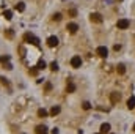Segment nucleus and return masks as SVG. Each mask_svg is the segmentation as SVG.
Instances as JSON below:
<instances>
[{
    "label": "nucleus",
    "instance_id": "obj_30",
    "mask_svg": "<svg viewBox=\"0 0 135 134\" xmlns=\"http://www.w3.org/2000/svg\"><path fill=\"white\" fill-rule=\"evenodd\" d=\"M133 132H135V123H133Z\"/></svg>",
    "mask_w": 135,
    "mask_h": 134
},
{
    "label": "nucleus",
    "instance_id": "obj_5",
    "mask_svg": "<svg viewBox=\"0 0 135 134\" xmlns=\"http://www.w3.org/2000/svg\"><path fill=\"white\" fill-rule=\"evenodd\" d=\"M90 19H91V22H96V24H101V22L104 21L101 13H91L90 14Z\"/></svg>",
    "mask_w": 135,
    "mask_h": 134
},
{
    "label": "nucleus",
    "instance_id": "obj_4",
    "mask_svg": "<svg viewBox=\"0 0 135 134\" xmlns=\"http://www.w3.org/2000/svg\"><path fill=\"white\" fill-rule=\"evenodd\" d=\"M71 66H72V68H80V66H82V59H80V55H74L72 59H71Z\"/></svg>",
    "mask_w": 135,
    "mask_h": 134
},
{
    "label": "nucleus",
    "instance_id": "obj_24",
    "mask_svg": "<svg viewBox=\"0 0 135 134\" xmlns=\"http://www.w3.org/2000/svg\"><path fill=\"white\" fill-rule=\"evenodd\" d=\"M90 107H91V104L88 103V101H85V103H83V109H85V110H88Z\"/></svg>",
    "mask_w": 135,
    "mask_h": 134
},
{
    "label": "nucleus",
    "instance_id": "obj_3",
    "mask_svg": "<svg viewBox=\"0 0 135 134\" xmlns=\"http://www.w3.org/2000/svg\"><path fill=\"white\" fill-rule=\"evenodd\" d=\"M96 54H97L99 57H102V59H105V57L108 55V49L105 48V46H99V48L96 49Z\"/></svg>",
    "mask_w": 135,
    "mask_h": 134
},
{
    "label": "nucleus",
    "instance_id": "obj_6",
    "mask_svg": "<svg viewBox=\"0 0 135 134\" xmlns=\"http://www.w3.org/2000/svg\"><path fill=\"white\" fill-rule=\"evenodd\" d=\"M66 30H68L69 33H77V30H79V25L75 24V22H69V24L66 25Z\"/></svg>",
    "mask_w": 135,
    "mask_h": 134
},
{
    "label": "nucleus",
    "instance_id": "obj_22",
    "mask_svg": "<svg viewBox=\"0 0 135 134\" xmlns=\"http://www.w3.org/2000/svg\"><path fill=\"white\" fill-rule=\"evenodd\" d=\"M38 71H39L38 68H32V69H30V74H32V76H36V74H38Z\"/></svg>",
    "mask_w": 135,
    "mask_h": 134
},
{
    "label": "nucleus",
    "instance_id": "obj_17",
    "mask_svg": "<svg viewBox=\"0 0 135 134\" xmlns=\"http://www.w3.org/2000/svg\"><path fill=\"white\" fill-rule=\"evenodd\" d=\"M5 35H7V38H13V36H14L13 28H7V30H5Z\"/></svg>",
    "mask_w": 135,
    "mask_h": 134
},
{
    "label": "nucleus",
    "instance_id": "obj_28",
    "mask_svg": "<svg viewBox=\"0 0 135 134\" xmlns=\"http://www.w3.org/2000/svg\"><path fill=\"white\" fill-rule=\"evenodd\" d=\"M113 49H115V51H119V49H121V44H115Z\"/></svg>",
    "mask_w": 135,
    "mask_h": 134
},
{
    "label": "nucleus",
    "instance_id": "obj_32",
    "mask_svg": "<svg viewBox=\"0 0 135 134\" xmlns=\"http://www.w3.org/2000/svg\"><path fill=\"white\" fill-rule=\"evenodd\" d=\"M119 2H121V0H119Z\"/></svg>",
    "mask_w": 135,
    "mask_h": 134
},
{
    "label": "nucleus",
    "instance_id": "obj_19",
    "mask_svg": "<svg viewBox=\"0 0 135 134\" xmlns=\"http://www.w3.org/2000/svg\"><path fill=\"white\" fill-rule=\"evenodd\" d=\"M38 115H39V117H47V110H46V109H39L38 110Z\"/></svg>",
    "mask_w": 135,
    "mask_h": 134
},
{
    "label": "nucleus",
    "instance_id": "obj_8",
    "mask_svg": "<svg viewBox=\"0 0 135 134\" xmlns=\"http://www.w3.org/2000/svg\"><path fill=\"white\" fill-rule=\"evenodd\" d=\"M35 131H36V134H49L47 126H44V125H38L36 128H35Z\"/></svg>",
    "mask_w": 135,
    "mask_h": 134
},
{
    "label": "nucleus",
    "instance_id": "obj_13",
    "mask_svg": "<svg viewBox=\"0 0 135 134\" xmlns=\"http://www.w3.org/2000/svg\"><path fill=\"white\" fill-rule=\"evenodd\" d=\"M3 17H5V19H13V11H10V10H5L3 11Z\"/></svg>",
    "mask_w": 135,
    "mask_h": 134
},
{
    "label": "nucleus",
    "instance_id": "obj_31",
    "mask_svg": "<svg viewBox=\"0 0 135 134\" xmlns=\"http://www.w3.org/2000/svg\"><path fill=\"white\" fill-rule=\"evenodd\" d=\"M21 134H25V132H21Z\"/></svg>",
    "mask_w": 135,
    "mask_h": 134
},
{
    "label": "nucleus",
    "instance_id": "obj_29",
    "mask_svg": "<svg viewBox=\"0 0 135 134\" xmlns=\"http://www.w3.org/2000/svg\"><path fill=\"white\" fill-rule=\"evenodd\" d=\"M50 134H58V129H57V128H54V129L50 131Z\"/></svg>",
    "mask_w": 135,
    "mask_h": 134
},
{
    "label": "nucleus",
    "instance_id": "obj_18",
    "mask_svg": "<svg viewBox=\"0 0 135 134\" xmlns=\"http://www.w3.org/2000/svg\"><path fill=\"white\" fill-rule=\"evenodd\" d=\"M46 66H47V65H46V62H44L43 59H41V60L38 62V66H36V68H38V69H44Z\"/></svg>",
    "mask_w": 135,
    "mask_h": 134
},
{
    "label": "nucleus",
    "instance_id": "obj_2",
    "mask_svg": "<svg viewBox=\"0 0 135 134\" xmlns=\"http://www.w3.org/2000/svg\"><path fill=\"white\" fill-rule=\"evenodd\" d=\"M116 27H118L119 30H126V28L130 27V21L126 19V17H122V19H119L118 22H116Z\"/></svg>",
    "mask_w": 135,
    "mask_h": 134
},
{
    "label": "nucleus",
    "instance_id": "obj_20",
    "mask_svg": "<svg viewBox=\"0 0 135 134\" xmlns=\"http://www.w3.org/2000/svg\"><path fill=\"white\" fill-rule=\"evenodd\" d=\"M50 69H52V71H58V63L57 62H52L50 63Z\"/></svg>",
    "mask_w": 135,
    "mask_h": 134
},
{
    "label": "nucleus",
    "instance_id": "obj_16",
    "mask_svg": "<svg viewBox=\"0 0 135 134\" xmlns=\"http://www.w3.org/2000/svg\"><path fill=\"white\" fill-rule=\"evenodd\" d=\"M116 71H118L119 74H124V73H126V66L122 65V63H119V65L116 66Z\"/></svg>",
    "mask_w": 135,
    "mask_h": 134
},
{
    "label": "nucleus",
    "instance_id": "obj_9",
    "mask_svg": "<svg viewBox=\"0 0 135 134\" xmlns=\"http://www.w3.org/2000/svg\"><path fill=\"white\" fill-rule=\"evenodd\" d=\"M110 100H111V103H119V100H121V95H119V93H116V92H113V93H111V95H110Z\"/></svg>",
    "mask_w": 135,
    "mask_h": 134
},
{
    "label": "nucleus",
    "instance_id": "obj_10",
    "mask_svg": "<svg viewBox=\"0 0 135 134\" xmlns=\"http://www.w3.org/2000/svg\"><path fill=\"white\" fill-rule=\"evenodd\" d=\"M127 107L129 109H135V96H130L127 100Z\"/></svg>",
    "mask_w": 135,
    "mask_h": 134
},
{
    "label": "nucleus",
    "instance_id": "obj_14",
    "mask_svg": "<svg viewBox=\"0 0 135 134\" xmlns=\"http://www.w3.org/2000/svg\"><path fill=\"white\" fill-rule=\"evenodd\" d=\"M16 10H17V11H21V13H22V11L25 10V3H24V2H19V3H16Z\"/></svg>",
    "mask_w": 135,
    "mask_h": 134
},
{
    "label": "nucleus",
    "instance_id": "obj_1",
    "mask_svg": "<svg viewBox=\"0 0 135 134\" xmlns=\"http://www.w3.org/2000/svg\"><path fill=\"white\" fill-rule=\"evenodd\" d=\"M24 39L25 41H28V43H32V44H35V46H39V38H36L33 33H30V32H27L25 35H24Z\"/></svg>",
    "mask_w": 135,
    "mask_h": 134
},
{
    "label": "nucleus",
    "instance_id": "obj_11",
    "mask_svg": "<svg viewBox=\"0 0 135 134\" xmlns=\"http://www.w3.org/2000/svg\"><path fill=\"white\" fill-rule=\"evenodd\" d=\"M66 92H68V93H74V92H75V85H74V82H69V84L66 85Z\"/></svg>",
    "mask_w": 135,
    "mask_h": 134
},
{
    "label": "nucleus",
    "instance_id": "obj_15",
    "mask_svg": "<svg viewBox=\"0 0 135 134\" xmlns=\"http://www.w3.org/2000/svg\"><path fill=\"white\" fill-rule=\"evenodd\" d=\"M110 131V125L108 123H102L101 125V132H108Z\"/></svg>",
    "mask_w": 135,
    "mask_h": 134
},
{
    "label": "nucleus",
    "instance_id": "obj_26",
    "mask_svg": "<svg viewBox=\"0 0 135 134\" xmlns=\"http://www.w3.org/2000/svg\"><path fill=\"white\" fill-rule=\"evenodd\" d=\"M69 14H71V16L74 17L75 14H77V11H75V10H69Z\"/></svg>",
    "mask_w": 135,
    "mask_h": 134
},
{
    "label": "nucleus",
    "instance_id": "obj_25",
    "mask_svg": "<svg viewBox=\"0 0 135 134\" xmlns=\"http://www.w3.org/2000/svg\"><path fill=\"white\" fill-rule=\"evenodd\" d=\"M0 80H2V84H3V85H10L8 79H5V77H0Z\"/></svg>",
    "mask_w": 135,
    "mask_h": 134
},
{
    "label": "nucleus",
    "instance_id": "obj_27",
    "mask_svg": "<svg viewBox=\"0 0 135 134\" xmlns=\"http://www.w3.org/2000/svg\"><path fill=\"white\" fill-rule=\"evenodd\" d=\"M5 68H7V69H13V65H11V63H8V62H7V65H5Z\"/></svg>",
    "mask_w": 135,
    "mask_h": 134
},
{
    "label": "nucleus",
    "instance_id": "obj_23",
    "mask_svg": "<svg viewBox=\"0 0 135 134\" xmlns=\"http://www.w3.org/2000/svg\"><path fill=\"white\" fill-rule=\"evenodd\" d=\"M8 60H10V55H3V57H0V62H3V63H5V62H8Z\"/></svg>",
    "mask_w": 135,
    "mask_h": 134
},
{
    "label": "nucleus",
    "instance_id": "obj_7",
    "mask_svg": "<svg viewBox=\"0 0 135 134\" xmlns=\"http://www.w3.org/2000/svg\"><path fill=\"white\" fill-rule=\"evenodd\" d=\"M47 44H49V48H57L58 46V38L57 36H49L47 38Z\"/></svg>",
    "mask_w": 135,
    "mask_h": 134
},
{
    "label": "nucleus",
    "instance_id": "obj_21",
    "mask_svg": "<svg viewBox=\"0 0 135 134\" xmlns=\"http://www.w3.org/2000/svg\"><path fill=\"white\" fill-rule=\"evenodd\" d=\"M52 19L57 21V22H58V21H61V14H60V13H55L54 16H52Z\"/></svg>",
    "mask_w": 135,
    "mask_h": 134
},
{
    "label": "nucleus",
    "instance_id": "obj_12",
    "mask_svg": "<svg viewBox=\"0 0 135 134\" xmlns=\"http://www.w3.org/2000/svg\"><path fill=\"white\" fill-rule=\"evenodd\" d=\"M60 106H52V109H50V115H58L60 114Z\"/></svg>",
    "mask_w": 135,
    "mask_h": 134
}]
</instances>
